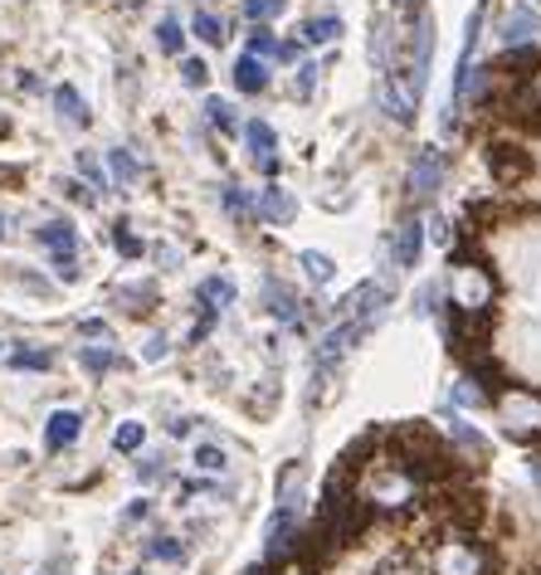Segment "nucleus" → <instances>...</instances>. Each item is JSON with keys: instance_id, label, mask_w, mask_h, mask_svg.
I'll return each instance as SVG.
<instances>
[{"instance_id": "6ab92c4d", "label": "nucleus", "mask_w": 541, "mask_h": 575, "mask_svg": "<svg viewBox=\"0 0 541 575\" xmlns=\"http://www.w3.org/2000/svg\"><path fill=\"white\" fill-rule=\"evenodd\" d=\"M54 108H59V118H69L74 128H88V122H93V112H88V103L74 93L69 84H64V88H54Z\"/></svg>"}, {"instance_id": "09e8293b", "label": "nucleus", "mask_w": 541, "mask_h": 575, "mask_svg": "<svg viewBox=\"0 0 541 575\" xmlns=\"http://www.w3.org/2000/svg\"><path fill=\"white\" fill-rule=\"evenodd\" d=\"M69 196L78 200V206H93V190H84V180H69Z\"/></svg>"}, {"instance_id": "20e7f679", "label": "nucleus", "mask_w": 541, "mask_h": 575, "mask_svg": "<svg viewBox=\"0 0 541 575\" xmlns=\"http://www.w3.org/2000/svg\"><path fill=\"white\" fill-rule=\"evenodd\" d=\"M434 575H488V551L468 537H449L434 551Z\"/></svg>"}, {"instance_id": "4468645a", "label": "nucleus", "mask_w": 541, "mask_h": 575, "mask_svg": "<svg viewBox=\"0 0 541 575\" xmlns=\"http://www.w3.org/2000/svg\"><path fill=\"white\" fill-rule=\"evenodd\" d=\"M371 69L380 78L396 74V40H390V20H376V30H371Z\"/></svg>"}, {"instance_id": "c03bdc74", "label": "nucleus", "mask_w": 541, "mask_h": 575, "mask_svg": "<svg viewBox=\"0 0 541 575\" xmlns=\"http://www.w3.org/2000/svg\"><path fill=\"white\" fill-rule=\"evenodd\" d=\"M180 78H186L190 88H200L210 78V69H206V59H180Z\"/></svg>"}, {"instance_id": "6e6d98bb", "label": "nucleus", "mask_w": 541, "mask_h": 575, "mask_svg": "<svg viewBox=\"0 0 541 575\" xmlns=\"http://www.w3.org/2000/svg\"><path fill=\"white\" fill-rule=\"evenodd\" d=\"M284 575H308V571H302V566H292V571H284Z\"/></svg>"}, {"instance_id": "79ce46f5", "label": "nucleus", "mask_w": 541, "mask_h": 575, "mask_svg": "<svg viewBox=\"0 0 541 575\" xmlns=\"http://www.w3.org/2000/svg\"><path fill=\"white\" fill-rule=\"evenodd\" d=\"M78 172L88 176V186H108V180H103V162H98L93 152H78Z\"/></svg>"}, {"instance_id": "ea45409f", "label": "nucleus", "mask_w": 541, "mask_h": 575, "mask_svg": "<svg viewBox=\"0 0 541 575\" xmlns=\"http://www.w3.org/2000/svg\"><path fill=\"white\" fill-rule=\"evenodd\" d=\"M112 240H118V250L128 254V258H142V240L128 230V224H112Z\"/></svg>"}, {"instance_id": "c756f323", "label": "nucleus", "mask_w": 541, "mask_h": 575, "mask_svg": "<svg viewBox=\"0 0 541 575\" xmlns=\"http://www.w3.org/2000/svg\"><path fill=\"white\" fill-rule=\"evenodd\" d=\"M288 0H244V20H254V25H268V20L284 15Z\"/></svg>"}, {"instance_id": "39448f33", "label": "nucleus", "mask_w": 541, "mask_h": 575, "mask_svg": "<svg viewBox=\"0 0 541 575\" xmlns=\"http://www.w3.org/2000/svg\"><path fill=\"white\" fill-rule=\"evenodd\" d=\"M488 172L498 186H522L537 172V162L522 142H488Z\"/></svg>"}, {"instance_id": "bb28decb", "label": "nucleus", "mask_w": 541, "mask_h": 575, "mask_svg": "<svg viewBox=\"0 0 541 575\" xmlns=\"http://www.w3.org/2000/svg\"><path fill=\"white\" fill-rule=\"evenodd\" d=\"M318 78H322V64H312V59H302L298 64V74H292V93L308 103L312 93H318Z\"/></svg>"}, {"instance_id": "f3484780", "label": "nucleus", "mask_w": 541, "mask_h": 575, "mask_svg": "<svg viewBox=\"0 0 541 575\" xmlns=\"http://www.w3.org/2000/svg\"><path fill=\"white\" fill-rule=\"evenodd\" d=\"M449 439H454V444L464 449V458H468V464H483V458H488V439H483L478 430H473L468 420H459V414H454V420H449Z\"/></svg>"}, {"instance_id": "2f4dec72", "label": "nucleus", "mask_w": 541, "mask_h": 575, "mask_svg": "<svg viewBox=\"0 0 541 575\" xmlns=\"http://www.w3.org/2000/svg\"><path fill=\"white\" fill-rule=\"evenodd\" d=\"M190 25H196V35L206 40V44H224V20L210 15V10H196V20H190Z\"/></svg>"}, {"instance_id": "c85d7f7f", "label": "nucleus", "mask_w": 541, "mask_h": 575, "mask_svg": "<svg viewBox=\"0 0 541 575\" xmlns=\"http://www.w3.org/2000/svg\"><path fill=\"white\" fill-rule=\"evenodd\" d=\"M78 361H84L88 376H108V371L118 366V352H112V346H88V352L78 356Z\"/></svg>"}, {"instance_id": "423d86ee", "label": "nucleus", "mask_w": 541, "mask_h": 575, "mask_svg": "<svg viewBox=\"0 0 541 575\" xmlns=\"http://www.w3.org/2000/svg\"><path fill=\"white\" fill-rule=\"evenodd\" d=\"M444 176H449L444 146H420V152H415V162H410V196L415 200H430L434 190L444 186Z\"/></svg>"}, {"instance_id": "a878e982", "label": "nucleus", "mask_w": 541, "mask_h": 575, "mask_svg": "<svg viewBox=\"0 0 541 575\" xmlns=\"http://www.w3.org/2000/svg\"><path fill=\"white\" fill-rule=\"evenodd\" d=\"M298 264H302V274H308L312 284H327V278L336 274V264H332V258H327L322 250H302V258H298Z\"/></svg>"}, {"instance_id": "c9c22d12", "label": "nucleus", "mask_w": 541, "mask_h": 575, "mask_svg": "<svg viewBox=\"0 0 541 575\" xmlns=\"http://www.w3.org/2000/svg\"><path fill=\"white\" fill-rule=\"evenodd\" d=\"M250 59H278V40H274V30H264V25L254 30V35H250Z\"/></svg>"}, {"instance_id": "412c9836", "label": "nucleus", "mask_w": 541, "mask_h": 575, "mask_svg": "<svg viewBox=\"0 0 541 575\" xmlns=\"http://www.w3.org/2000/svg\"><path fill=\"white\" fill-rule=\"evenodd\" d=\"M302 40H308V44L342 40V15H312V20H302Z\"/></svg>"}, {"instance_id": "6e6552de", "label": "nucleus", "mask_w": 541, "mask_h": 575, "mask_svg": "<svg viewBox=\"0 0 541 575\" xmlns=\"http://www.w3.org/2000/svg\"><path fill=\"white\" fill-rule=\"evenodd\" d=\"M361 336H366V327L352 322V318H342L336 327H327V332H322V346H318V371H322V376H327V371H332L346 352H352Z\"/></svg>"}, {"instance_id": "7ed1b4c3", "label": "nucleus", "mask_w": 541, "mask_h": 575, "mask_svg": "<svg viewBox=\"0 0 541 575\" xmlns=\"http://www.w3.org/2000/svg\"><path fill=\"white\" fill-rule=\"evenodd\" d=\"M493 292H498V278L488 274V264H464L454 268V308L464 312H488Z\"/></svg>"}, {"instance_id": "393cba45", "label": "nucleus", "mask_w": 541, "mask_h": 575, "mask_svg": "<svg viewBox=\"0 0 541 575\" xmlns=\"http://www.w3.org/2000/svg\"><path fill=\"white\" fill-rule=\"evenodd\" d=\"M224 210H230V215L240 220V224L258 220V215H254V196H250L244 186H224Z\"/></svg>"}, {"instance_id": "f704fd0d", "label": "nucleus", "mask_w": 541, "mask_h": 575, "mask_svg": "<svg viewBox=\"0 0 541 575\" xmlns=\"http://www.w3.org/2000/svg\"><path fill=\"white\" fill-rule=\"evenodd\" d=\"M196 468L200 473H224V468H230V458H224L220 444H200L196 449Z\"/></svg>"}, {"instance_id": "a211bd4d", "label": "nucleus", "mask_w": 541, "mask_h": 575, "mask_svg": "<svg viewBox=\"0 0 541 575\" xmlns=\"http://www.w3.org/2000/svg\"><path fill=\"white\" fill-rule=\"evenodd\" d=\"M268 78H274V74L264 69V59H250V54H244V59L234 64V88H240V93H250V98L264 93Z\"/></svg>"}, {"instance_id": "4be33fe9", "label": "nucleus", "mask_w": 541, "mask_h": 575, "mask_svg": "<svg viewBox=\"0 0 541 575\" xmlns=\"http://www.w3.org/2000/svg\"><path fill=\"white\" fill-rule=\"evenodd\" d=\"M112 298H118L128 312H152V308H156V288H152V284H128V288H112Z\"/></svg>"}, {"instance_id": "0eeeda50", "label": "nucleus", "mask_w": 541, "mask_h": 575, "mask_svg": "<svg viewBox=\"0 0 541 575\" xmlns=\"http://www.w3.org/2000/svg\"><path fill=\"white\" fill-rule=\"evenodd\" d=\"M298 512H284V507H274V517H268L264 527V566H278V561L288 556V551H298Z\"/></svg>"}, {"instance_id": "8fccbe9b", "label": "nucleus", "mask_w": 541, "mask_h": 575, "mask_svg": "<svg viewBox=\"0 0 541 575\" xmlns=\"http://www.w3.org/2000/svg\"><path fill=\"white\" fill-rule=\"evenodd\" d=\"M156 258H162V268H176V250H172V244H156V250H152Z\"/></svg>"}, {"instance_id": "f03ea898", "label": "nucleus", "mask_w": 541, "mask_h": 575, "mask_svg": "<svg viewBox=\"0 0 541 575\" xmlns=\"http://www.w3.org/2000/svg\"><path fill=\"white\" fill-rule=\"evenodd\" d=\"M430 64H434V20L420 10V15L410 20V59H405V74H400L405 93H410L415 103L424 98V84H430Z\"/></svg>"}, {"instance_id": "9d476101", "label": "nucleus", "mask_w": 541, "mask_h": 575, "mask_svg": "<svg viewBox=\"0 0 541 575\" xmlns=\"http://www.w3.org/2000/svg\"><path fill=\"white\" fill-rule=\"evenodd\" d=\"M254 215L264 224H292V215H298V200H292L284 186H264L254 196Z\"/></svg>"}, {"instance_id": "9b49d317", "label": "nucleus", "mask_w": 541, "mask_h": 575, "mask_svg": "<svg viewBox=\"0 0 541 575\" xmlns=\"http://www.w3.org/2000/svg\"><path fill=\"white\" fill-rule=\"evenodd\" d=\"M78 430H84V414H78V410H54L49 424H44V444H49V454H64V449H74Z\"/></svg>"}, {"instance_id": "49530a36", "label": "nucleus", "mask_w": 541, "mask_h": 575, "mask_svg": "<svg viewBox=\"0 0 541 575\" xmlns=\"http://www.w3.org/2000/svg\"><path fill=\"white\" fill-rule=\"evenodd\" d=\"M142 517H152V502H146V498H137V502H132L128 512H122V522L132 527V522H142Z\"/></svg>"}, {"instance_id": "a18cd8bd", "label": "nucleus", "mask_w": 541, "mask_h": 575, "mask_svg": "<svg viewBox=\"0 0 541 575\" xmlns=\"http://www.w3.org/2000/svg\"><path fill=\"white\" fill-rule=\"evenodd\" d=\"M439 308V288L434 284H424L420 288V298H415V312H434Z\"/></svg>"}, {"instance_id": "4c0bfd02", "label": "nucleus", "mask_w": 541, "mask_h": 575, "mask_svg": "<svg viewBox=\"0 0 541 575\" xmlns=\"http://www.w3.org/2000/svg\"><path fill=\"white\" fill-rule=\"evenodd\" d=\"M137 478H142V483L166 478V454H162V449H156V454H142V458H137Z\"/></svg>"}, {"instance_id": "aec40b11", "label": "nucleus", "mask_w": 541, "mask_h": 575, "mask_svg": "<svg viewBox=\"0 0 541 575\" xmlns=\"http://www.w3.org/2000/svg\"><path fill=\"white\" fill-rule=\"evenodd\" d=\"M234 302V278H206L200 284V308H210V312H224Z\"/></svg>"}, {"instance_id": "de8ad7c7", "label": "nucleus", "mask_w": 541, "mask_h": 575, "mask_svg": "<svg viewBox=\"0 0 541 575\" xmlns=\"http://www.w3.org/2000/svg\"><path fill=\"white\" fill-rule=\"evenodd\" d=\"M78 332H84V336H103V342H108V336H112L103 318H84V327H78Z\"/></svg>"}, {"instance_id": "3c124183", "label": "nucleus", "mask_w": 541, "mask_h": 575, "mask_svg": "<svg viewBox=\"0 0 541 575\" xmlns=\"http://www.w3.org/2000/svg\"><path fill=\"white\" fill-rule=\"evenodd\" d=\"M166 356V336H152V346H146V361H162Z\"/></svg>"}, {"instance_id": "5701e85b", "label": "nucleus", "mask_w": 541, "mask_h": 575, "mask_svg": "<svg viewBox=\"0 0 541 575\" xmlns=\"http://www.w3.org/2000/svg\"><path fill=\"white\" fill-rule=\"evenodd\" d=\"M142 556L146 561H172V566H180V561H186V541L180 537H152L142 546Z\"/></svg>"}, {"instance_id": "a19ab883", "label": "nucleus", "mask_w": 541, "mask_h": 575, "mask_svg": "<svg viewBox=\"0 0 541 575\" xmlns=\"http://www.w3.org/2000/svg\"><path fill=\"white\" fill-rule=\"evenodd\" d=\"M216 322H220V312H210V308H200V318H196V327H190V346H200L210 332H216Z\"/></svg>"}, {"instance_id": "58836bf2", "label": "nucleus", "mask_w": 541, "mask_h": 575, "mask_svg": "<svg viewBox=\"0 0 541 575\" xmlns=\"http://www.w3.org/2000/svg\"><path fill=\"white\" fill-rule=\"evenodd\" d=\"M49 264H54V274H59L64 284H74L78 278V250H54Z\"/></svg>"}, {"instance_id": "603ef678", "label": "nucleus", "mask_w": 541, "mask_h": 575, "mask_svg": "<svg viewBox=\"0 0 541 575\" xmlns=\"http://www.w3.org/2000/svg\"><path fill=\"white\" fill-rule=\"evenodd\" d=\"M420 5H424V0H396V10H400V15H420Z\"/></svg>"}, {"instance_id": "ddd939ff", "label": "nucleus", "mask_w": 541, "mask_h": 575, "mask_svg": "<svg viewBox=\"0 0 541 575\" xmlns=\"http://www.w3.org/2000/svg\"><path fill=\"white\" fill-rule=\"evenodd\" d=\"M420 250H424V220L410 215V220L400 224V234H396V264L400 268H415V264H420Z\"/></svg>"}, {"instance_id": "f8f14e48", "label": "nucleus", "mask_w": 541, "mask_h": 575, "mask_svg": "<svg viewBox=\"0 0 541 575\" xmlns=\"http://www.w3.org/2000/svg\"><path fill=\"white\" fill-rule=\"evenodd\" d=\"M380 108H386L390 122H415V108H420V103L405 93L400 74H386V78H380Z\"/></svg>"}, {"instance_id": "7c9ffc66", "label": "nucleus", "mask_w": 541, "mask_h": 575, "mask_svg": "<svg viewBox=\"0 0 541 575\" xmlns=\"http://www.w3.org/2000/svg\"><path fill=\"white\" fill-rule=\"evenodd\" d=\"M206 118H210V128H220V132H240V118H234V108L224 103V98H210Z\"/></svg>"}, {"instance_id": "13d9d810", "label": "nucleus", "mask_w": 541, "mask_h": 575, "mask_svg": "<svg viewBox=\"0 0 541 575\" xmlns=\"http://www.w3.org/2000/svg\"><path fill=\"white\" fill-rule=\"evenodd\" d=\"M132 575H142V571H132Z\"/></svg>"}, {"instance_id": "72a5a7b5", "label": "nucleus", "mask_w": 541, "mask_h": 575, "mask_svg": "<svg viewBox=\"0 0 541 575\" xmlns=\"http://www.w3.org/2000/svg\"><path fill=\"white\" fill-rule=\"evenodd\" d=\"M142 439H146V430L137 420H128V424H118V434H112V449H118V454H132V449H142Z\"/></svg>"}, {"instance_id": "b1692460", "label": "nucleus", "mask_w": 541, "mask_h": 575, "mask_svg": "<svg viewBox=\"0 0 541 575\" xmlns=\"http://www.w3.org/2000/svg\"><path fill=\"white\" fill-rule=\"evenodd\" d=\"M40 244H49V250H78V234L69 220H49V224H40Z\"/></svg>"}, {"instance_id": "e433bc0d", "label": "nucleus", "mask_w": 541, "mask_h": 575, "mask_svg": "<svg viewBox=\"0 0 541 575\" xmlns=\"http://www.w3.org/2000/svg\"><path fill=\"white\" fill-rule=\"evenodd\" d=\"M10 366H15V371H49L54 356H49V352H30V346H20V352L10 356Z\"/></svg>"}, {"instance_id": "cd10ccee", "label": "nucleus", "mask_w": 541, "mask_h": 575, "mask_svg": "<svg viewBox=\"0 0 541 575\" xmlns=\"http://www.w3.org/2000/svg\"><path fill=\"white\" fill-rule=\"evenodd\" d=\"M108 166H112V176H118L122 186H137V180H142V166L132 162V156L122 152V146H112V152H108Z\"/></svg>"}, {"instance_id": "2eb2a0df", "label": "nucleus", "mask_w": 541, "mask_h": 575, "mask_svg": "<svg viewBox=\"0 0 541 575\" xmlns=\"http://www.w3.org/2000/svg\"><path fill=\"white\" fill-rule=\"evenodd\" d=\"M537 35H541V15H537V10L517 5L512 15L503 20V40H507V44H532Z\"/></svg>"}, {"instance_id": "37998d69", "label": "nucleus", "mask_w": 541, "mask_h": 575, "mask_svg": "<svg viewBox=\"0 0 541 575\" xmlns=\"http://www.w3.org/2000/svg\"><path fill=\"white\" fill-rule=\"evenodd\" d=\"M454 400H459V405H488V396H483V390L473 386L468 376H464V380H454Z\"/></svg>"}, {"instance_id": "864d4df0", "label": "nucleus", "mask_w": 541, "mask_h": 575, "mask_svg": "<svg viewBox=\"0 0 541 575\" xmlns=\"http://www.w3.org/2000/svg\"><path fill=\"white\" fill-rule=\"evenodd\" d=\"M190 430H196L190 420H172V439H190Z\"/></svg>"}, {"instance_id": "f257e3e1", "label": "nucleus", "mask_w": 541, "mask_h": 575, "mask_svg": "<svg viewBox=\"0 0 541 575\" xmlns=\"http://www.w3.org/2000/svg\"><path fill=\"white\" fill-rule=\"evenodd\" d=\"M488 405H498V420L507 424V434L512 439H522V444H541V390L507 380Z\"/></svg>"}, {"instance_id": "1a4fd4ad", "label": "nucleus", "mask_w": 541, "mask_h": 575, "mask_svg": "<svg viewBox=\"0 0 541 575\" xmlns=\"http://www.w3.org/2000/svg\"><path fill=\"white\" fill-rule=\"evenodd\" d=\"M264 298H268V312H274V318L284 322L288 332H298V336H302V327H308V312H302V302L292 298V292H288L284 284H278V278H268V284H264Z\"/></svg>"}, {"instance_id": "dca6fc26", "label": "nucleus", "mask_w": 541, "mask_h": 575, "mask_svg": "<svg viewBox=\"0 0 541 575\" xmlns=\"http://www.w3.org/2000/svg\"><path fill=\"white\" fill-rule=\"evenodd\" d=\"M244 142H250V156H254L258 166L274 162V156H278V132L268 128V122H258V118L244 122Z\"/></svg>"}, {"instance_id": "4d7b16f0", "label": "nucleus", "mask_w": 541, "mask_h": 575, "mask_svg": "<svg viewBox=\"0 0 541 575\" xmlns=\"http://www.w3.org/2000/svg\"><path fill=\"white\" fill-rule=\"evenodd\" d=\"M0 240H5V220H0Z\"/></svg>"}, {"instance_id": "5fc2aeb1", "label": "nucleus", "mask_w": 541, "mask_h": 575, "mask_svg": "<svg viewBox=\"0 0 541 575\" xmlns=\"http://www.w3.org/2000/svg\"><path fill=\"white\" fill-rule=\"evenodd\" d=\"M527 473H532V483L541 488V458H532V464H527Z\"/></svg>"}, {"instance_id": "473e14b6", "label": "nucleus", "mask_w": 541, "mask_h": 575, "mask_svg": "<svg viewBox=\"0 0 541 575\" xmlns=\"http://www.w3.org/2000/svg\"><path fill=\"white\" fill-rule=\"evenodd\" d=\"M156 44H162L166 54H180V44H186V30H180L176 15H166L162 25H156Z\"/></svg>"}]
</instances>
